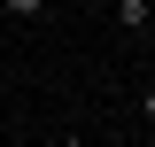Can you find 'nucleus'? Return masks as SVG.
Returning a JSON list of instances; mask_svg holds the SVG:
<instances>
[{
	"mask_svg": "<svg viewBox=\"0 0 155 147\" xmlns=\"http://www.w3.org/2000/svg\"><path fill=\"white\" fill-rule=\"evenodd\" d=\"M109 16H116V31H124V39H147V23H155V0H109Z\"/></svg>",
	"mask_w": 155,
	"mask_h": 147,
	"instance_id": "nucleus-1",
	"label": "nucleus"
},
{
	"mask_svg": "<svg viewBox=\"0 0 155 147\" xmlns=\"http://www.w3.org/2000/svg\"><path fill=\"white\" fill-rule=\"evenodd\" d=\"M0 16H47V0H0Z\"/></svg>",
	"mask_w": 155,
	"mask_h": 147,
	"instance_id": "nucleus-2",
	"label": "nucleus"
},
{
	"mask_svg": "<svg viewBox=\"0 0 155 147\" xmlns=\"http://www.w3.org/2000/svg\"><path fill=\"white\" fill-rule=\"evenodd\" d=\"M140 116H147V124H155V85H147V93H140Z\"/></svg>",
	"mask_w": 155,
	"mask_h": 147,
	"instance_id": "nucleus-3",
	"label": "nucleus"
}]
</instances>
